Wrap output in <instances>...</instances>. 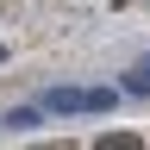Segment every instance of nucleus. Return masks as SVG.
<instances>
[{
  "label": "nucleus",
  "mask_w": 150,
  "mask_h": 150,
  "mask_svg": "<svg viewBox=\"0 0 150 150\" xmlns=\"http://www.w3.org/2000/svg\"><path fill=\"white\" fill-rule=\"evenodd\" d=\"M125 88H50L44 94V112L56 119H88V112H112Z\"/></svg>",
  "instance_id": "nucleus-1"
},
{
  "label": "nucleus",
  "mask_w": 150,
  "mask_h": 150,
  "mask_svg": "<svg viewBox=\"0 0 150 150\" xmlns=\"http://www.w3.org/2000/svg\"><path fill=\"white\" fill-rule=\"evenodd\" d=\"M125 94H138V100H150V56H138V63L125 69V81H119Z\"/></svg>",
  "instance_id": "nucleus-2"
},
{
  "label": "nucleus",
  "mask_w": 150,
  "mask_h": 150,
  "mask_svg": "<svg viewBox=\"0 0 150 150\" xmlns=\"http://www.w3.org/2000/svg\"><path fill=\"white\" fill-rule=\"evenodd\" d=\"M38 112H44V106H13L6 125H13V131H38Z\"/></svg>",
  "instance_id": "nucleus-3"
},
{
  "label": "nucleus",
  "mask_w": 150,
  "mask_h": 150,
  "mask_svg": "<svg viewBox=\"0 0 150 150\" xmlns=\"http://www.w3.org/2000/svg\"><path fill=\"white\" fill-rule=\"evenodd\" d=\"M0 63H6V44H0Z\"/></svg>",
  "instance_id": "nucleus-4"
},
{
  "label": "nucleus",
  "mask_w": 150,
  "mask_h": 150,
  "mask_svg": "<svg viewBox=\"0 0 150 150\" xmlns=\"http://www.w3.org/2000/svg\"><path fill=\"white\" fill-rule=\"evenodd\" d=\"M0 125H6V119H0Z\"/></svg>",
  "instance_id": "nucleus-5"
}]
</instances>
